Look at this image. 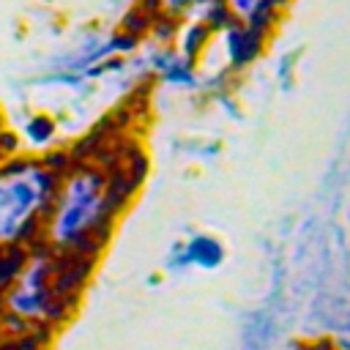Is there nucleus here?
Segmentation results:
<instances>
[{
  "label": "nucleus",
  "mask_w": 350,
  "mask_h": 350,
  "mask_svg": "<svg viewBox=\"0 0 350 350\" xmlns=\"http://www.w3.org/2000/svg\"><path fill=\"white\" fill-rule=\"evenodd\" d=\"M55 172L25 167L0 175V246H11L52 202Z\"/></svg>",
  "instance_id": "f257e3e1"
},
{
  "label": "nucleus",
  "mask_w": 350,
  "mask_h": 350,
  "mask_svg": "<svg viewBox=\"0 0 350 350\" xmlns=\"http://www.w3.org/2000/svg\"><path fill=\"white\" fill-rule=\"evenodd\" d=\"M304 350H334V347H328V345H317V347H304Z\"/></svg>",
  "instance_id": "f03ea898"
}]
</instances>
